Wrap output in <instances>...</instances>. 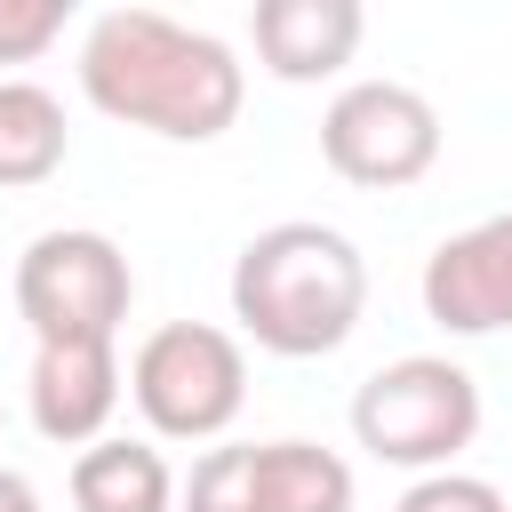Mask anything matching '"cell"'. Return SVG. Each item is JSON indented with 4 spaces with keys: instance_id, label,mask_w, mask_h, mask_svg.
<instances>
[{
    "instance_id": "3957f363",
    "label": "cell",
    "mask_w": 512,
    "mask_h": 512,
    "mask_svg": "<svg viewBox=\"0 0 512 512\" xmlns=\"http://www.w3.org/2000/svg\"><path fill=\"white\" fill-rule=\"evenodd\" d=\"M480 432V384L472 368H456L448 352H408V360H384L360 392H352V440L376 456V464H400V472H448Z\"/></svg>"
},
{
    "instance_id": "ba28073f",
    "label": "cell",
    "mask_w": 512,
    "mask_h": 512,
    "mask_svg": "<svg viewBox=\"0 0 512 512\" xmlns=\"http://www.w3.org/2000/svg\"><path fill=\"white\" fill-rule=\"evenodd\" d=\"M120 352L112 344H32V376H24V408H32V432L56 440V448H88L112 432L120 416Z\"/></svg>"
},
{
    "instance_id": "2e32d148",
    "label": "cell",
    "mask_w": 512,
    "mask_h": 512,
    "mask_svg": "<svg viewBox=\"0 0 512 512\" xmlns=\"http://www.w3.org/2000/svg\"><path fill=\"white\" fill-rule=\"evenodd\" d=\"M0 512H40V488H32L16 464H0Z\"/></svg>"
},
{
    "instance_id": "4fadbf2b",
    "label": "cell",
    "mask_w": 512,
    "mask_h": 512,
    "mask_svg": "<svg viewBox=\"0 0 512 512\" xmlns=\"http://www.w3.org/2000/svg\"><path fill=\"white\" fill-rule=\"evenodd\" d=\"M176 512H256V440H216L176 488Z\"/></svg>"
},
{
    "instance_id": "52a82bcc",
    "label": "cell",
    "mask_w": 512,
    "mask_h": 512,
    "mask_svg": "<svg viewBox=\"0 0 512 512\" xmlns=\"http://www.w3.org/2000/svg\"><path fill=\"white\" fill-rule=\"evenodd\" d=\"M424 320L448 336H504L512 328V208L448 232L424 256Z\"/></svg>"
},
{
    "instance_id": "8992f818",
    "label": "cell",
    "mask_w": 512,
    "mask_h": 512,
    "mask_svg": "<svg viewBox=\"0 0 512 512\" xmlns=\"http://www.w3.org/2000/svg\"><path fill=\"white\" fill-rule=\"evenodd\" d=\"M320 160L360 192H400L440 160V112L408 80H352L320 112Z\"/></svg>"
},
{
    "instance_id": "8fae6325",
    "label": "cell",
    "mask_w": 512,
    "mask_h": 512,
    "mask_svg": "<svg viewBox=\"0 0 512 512\" xmlns=\"http://www.w3.org/2000/svg\"><path fill=\"white\" fill-rule=\"evenodd\" d=\"M72 128L40 80H0V192H32L64 168Z\"/></svg>"
},
{
    "instance_id": "6da1fadb",
    "label": "cell",
    "mask_w": 512,
    "mask_h": 512,
    "mask_svg": "<svg viewBox=\"0 0 512 512\" xmlns=\"http://www.w3.org/2000/svg\"><path fill=\"white\" fill-rule=\"evenodd\" d=\"M80 96L120 128L168 144H216L240 120L248 64L232 56V40L176 24L160 8H104L80 40Z\"/></svg>"
},
{
    "instance_id": "7a4b0ae2",
    "label": "cell",
    "mask_w": 512,
    "mask_h": 512,
    "mask_svg": "<svg viewBox=\"0 0 512 512\" xmlns=\"http://www.w3.org/2000/svg\"><path fill=\"white\" fill-rule=\"evenodd\" d=\"M360 312H368V264L336 224L288 216L232 256V320L256 352L320 360L360 328Z\"/></svg>"
},
{
    "instance_id": "7c38bea8",
    "label": "cell",
    "mask_w": 512,
    "mask_h": 512,
    "mask_svg": "<svg viewBox=\"0 0 512 512\" xmlns=\"http://www.w3.org/2000/svg\"><path fill=\"white\" fill-rule=\"evenodd\" d=\"M256 512H352V464L320 440H256Z\"/></svg>"
},
{
    "instance_id": "5bb4252c",
    "label": "cell",
    "mask_w": 512,
    "mask_h": 512,
    "mask_svg": "<svg viewBox=\"0 0 512 512\" xmlns=\"http://www.w3.org/2000/svg\"><path fill=\"white\" fill-rule=\"evenodd\" d=\"M392 512H512V504H504V488H496V480H480V472H456V464H448V472L408 480Z\"/></svg>"
},
{
    "instance_id": "9c48e42d",
    "label": "cell",
    "mask_w": 512,
    "mask_h": 512,
    "mask_svg": "<svg viewBox=\"0 0 512 512\" xmlns=\"http://www.w3.org/2000/svg\"><path fill=\"white\" fill-rule=\"evenodd\" d=\"M360 32H368L360 0H256V16H248L256 64L272 80H288V88L344 72L352 48H360Z\"/></svg>"
},
{
    "instance_id": "5b68a950",
    "label": "cell",
    "mask_w": 512,
    "mask_h": 512,
    "mask_svg": "<svg viewBox=\"0 0 512 512\" xmlns=\"http://www.w3.org/2000/svg\"><path fill=\"white\" fill-rule=\"evenodd\" d=\"M128 296H136V272L112 232L64 224L16 256V312L32 344H112L128 320Z\"/></svg>"
},
{
    "instance_id": "30bf717a",
    "label": "cell",
    "mask_w": 512,
    "mask_h": 512,
    "mask_svg": "<svg viewBox=\"0 0 512 512\" xmlns=\"http://www.w3.org/2000/svg\"><path fill=\"white\" fill-rule=\"evenodd\" d=\"M72 512H176V472L152 440H88L72 456Z\"/></svg>"
},
{
    "instance_id": "9a60e30c",
    "label": "cell",
    "mask_w": 512,
    "mask_h": 512,
    "mask_svg": "<svg viewBox=\"0 0 512 512\" xmlns=\"http://www.w3.org/2000/svg\"><path fill=\"white\" fill-rule=\"evenodd\" d=\"M64 0H0V64H32L64 40Z\"/></svg>"
},
{
    "instance_id": "277c9868",
    "label": "cell",
    "mask_w": 512,
    "mask_h": 512,
    "mask_svg": "<svg viewBox=\"0 0 512 512\" xmlns=\"http://www.w3.org/2000/svg\"><path fill=\"white\" fill-rule=\"evenodd\" d=\"M128 400L160 440H224L248 408V352L216 320H168L136 344Z\"/></svg>"
}]
</instances>
